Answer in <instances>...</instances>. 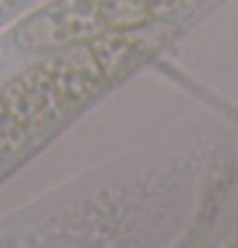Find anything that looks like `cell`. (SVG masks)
I'll return each instance as SVG.
<instances>
[{
  "mask_svg": "<svg viewBox=\"0 0 238 248\" xmlns=\"http://www.w3.org/2000/svg\"><path fill=\"white\" fill-rule=\"evenodd\" d=\"M141 31L105 33L41 51V59L0 87V171L115 77L149 46Z\"/></svg>",
  "mask_w": 238,
  "mask_h": 248,
  "instance_id": "obj_1",
  "label": "cell"
},
{
  "mask_svg": "<svg viewBox=\"0 0 238 248\" xmlns=\"http://www.w3.org/2000/svg\"><path fill=\"white\" fill-rule=\"evenodd\" d=\"M197 0H49L16 29L23 49L49 51L105 33L141 31Z\"/></svg>",
  "mask_w": 238,
  "mask_h": 248,
  "instance_id": "obj_2",
  "label": "cell"
}]
</instances>
